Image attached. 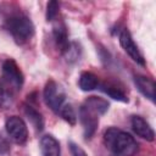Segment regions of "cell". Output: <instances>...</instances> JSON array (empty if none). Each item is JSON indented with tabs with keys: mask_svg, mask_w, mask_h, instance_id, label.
<instances>
[{
	"mask_svg": "<svg viewBox=\"0 0 156 156\" xmlns=\"http://www.w3.org/2000/svg\"><path fill=\"white\" fill-rule=\"evenodd\" d=\"M84 104L88 105L89 107H91L93 110H95L100 116L104 115L110 107V104L107 102V100H105L102 98H99V96H89L84 101Z\"/></svg>",
	"mask_w": 156,
	"mask_h": 156,
	"instance_id": "15",
	"label": "cell"
},
{
	"mask_svg": "<svg viewBox=\"0 0 156 156\" xmlns=\"http://www.w3.org/2000/svg\"><path fill=\"white\" fill-rule=\"evenodd\" d=\"M20 91L12 83L0 77V108H10L16 99V94Z\"/></svg>",
	"mask_w": 156,
	"mask_h": 156,
	"instance_id": "8",
	"label": "cell"
},
{
	"mask_svg": "<svg viewBox=\"0 0 156 156\" xmlns=\"http://www.w3.org/2000/svg\"><path fill=\"white\" fill-rule=\"evenodd\" d=\"M5 27L17 44H24L34 35V24L28 16L17 12L6 18Z\"/></svg>",
	"mask_w": 156,
	"mask_h": 156,
	"instance_id": "2",
	"label": "cell"
},
{
	"mask_svg": "<svg viewBox=\"0 0 156 156\" xmlns=\"http://www.w3.org/2000/svg\"><path fill=\"white\" fill-rule=\"evenodd\" d=\"M60 10V4L57 1H49L46 5V21H52Z\"/></svg>",
	"mask_w": 156,
	"mask_h": 156,
	"instance_id": "19",
	"label": "cell"
},
{
	"mask_svg": "<svg viewBox=\"0 0 156 156\" xmlns=\"http://www.w3.org/2000/svg\"><path fill=\"white\" fill-rule=\"evenodd\" d=\"M105 146L113 156H133L138 151V143L127 132L110 127L104 133Z\"/></svg>",
	"mask_w": 156,
	"mask_h": 156,
	"instance_id": "1",
	"label": "cell"
},
{
	"mask_svg": "<svg viewBox=\"0 0 156 156\" xmlns=\"http://www.w3.org/2000/svg\"><path fill=\"white\" fill-rule=\"evenodd\" d=\"M44 101L45 104L56 113H58L61 106L66 102V94L62 87L55 82L49 80L44 88Z\"/></svg>",
	"mask_w": 156,
	"mask_h": 156,
	"instance_id": "3",
	"label": "cell"
},
{
	"mask_svg": "<svg viewBox=\"0 0 156 156\" xmlns=\"http://www.w3.org/2000/svg\"><path fill=\"white\" fill-rule=\"evenodd\" d=\"M80 54H82L80 45H79L78 43H76V41H69L68 46H67V48L63 50V52H62L63 57H65L66 61L69 62V63H73V62L78 61L79 57H80Z\"/></svg>",
	"mask_w": 156,
	"mask_h": 156,
	"instance_id": "16",
	"label": "cell"
},
{
	"mask_svg": "<svg viewBox=\"0 0 156 156\" xmlns=\"http://www.w3.org/2000/svg\"><path fill=\"white\" fill-rule=\"evenodd\" d=\"M110 98L115 99V100H118V101H122V102H128V98L127 95L124 94V91L116 87V85H112V84H102V88H101Z\"/></svg>",
	"mask_w": 156,
	"mask_h": 156,
	"instance_id": "17",
	"label": "cell"
},
{
	"mask_svg": "<svg viewBox=\"0 0 156 156\" xmlns=\"http://www.w3.org/2000/svg\"><path fill=\"white\" fill-rule=\"evenodd\" d=\"M134 84L138 88V90L151 102H155V82L154 79L141 76V74H135L134 76Z\"/></svg>",
	"mask_w": 156,
	"mask_h": 156,
	"instance_id": "10",
	"label": "cell"
},
{
	"mask_svg": "<svg viewBox=\"0 0 156 156\" xmlns=\"http://www.w3.org/2000/svg\"><path fill=\"white\" fill-rule=\"evenodd\" d=\"M78 85L83 91H91L99 87V78L91 72H82L79 76Z\"/></svg>",
	"mask_w": 156,
	"mask_h": 156,
	"instance_id": "14",
	"label": "cell"
},
{
	"mask_svg": "<svg viewBox=\"0 0 156 156\" xmlns=\"http://www.w3.org/2000/svg\"><path fill=\"white\" fill-rule=\"evenodd\" d=\"M40 151L43 156H61V147L57 139L50 134L41 136Z\"/></svg>",
	"mask_w": 156,
	"mask_h": 156,
	"instance_id": "11",
	"label": "cell"
},
{
	"mask_svg": "<svg viewBox=\"0 0 156 156\" xmlns=\"http://www.w3.org/2000/svg\"><path fill=\"white\" fill-rule=\"evenodd\" d=\"M52 35H54V40L56 43V46L60 49L61 52H63V50L69 44V41H68V33H67L66 26L63 23H57L56 26H54Z\"/></svg>",
	"mask_w": 156,
	"mask_h": 156,
	"instance_id": "13",
	"label": "cell"
},
{
	"mask_svg": "<svg viewBox=\"0 0 156 156\" xmlns=\"http://www.w3.org/2000/svg\"><path fill=\"white\" fill-rule=\"evenodd\" d=\"M6 132L12 141L16 144H24L28 139V128L24 121L18 116H11L5 122Z\"/></svg>",
	"mask_w": 156,
	"mask_h": 156,
	"instance_id": "4",
	"label": "cell"
},
{
	"mask_svg": "<svg viewBox=\"0 0 156 156\" xmlns=\"http://www.w3.org/2000/svg\"><path fill=\"white\" fill-rule=\"evenodd\" d=\"M23 112H24L26 117L28 118V121L30 122V124L34 127V129L37 132H41L44 129V124H45L44 117L37 108H34L30 105H24Z\"/></svg>",
	"mask_w": 156,
	"mask_h": 156,
	"instance_id": "12",
	"label": "cell"
},
{
	"mask_svg": "<svg viewBox=\"0 0 156 156\" xmlns=\"http://www.w3.org/2000/svg\"><path fill=\"white\" fill-rule=\"evenodd\" d=\"M118 40H119V44H121L122 49L127 52V55H128L134 62H136V63L140 65V66H144V65H145L144 56H143V54L140 52L138 45L134 43V40H133V38H132V35H130V33H129V30H128L127 28H123V29L119 32V34H118Z\"/></svg>",
	"mask_w": 156,
	"mask_h": 156,
	"instance_id": "6",
	"label": "cell"
},
{
	"mask_svg": "<svg viewBox=\"0 0 156 156\" xmlns=\"http://www.w3.org/2000/svg\"><path fill=\"white\" fill-rule=\"evenodd\" d=\"M130 123H132L133 132L138 136H140V138H143V139H145L147 141H154V139H155V132H154V129L150 127V124L143 117H140V116H133L132 119H130Z\"/></svg>",
	"mask_w": 156,
	"mask_h": 156,
	"instance_id": "9",
	"label": "cell"
},
{
	"mask_svg": "<svg viewBox=\"0 0 156 156\" xmlns=\"http://www.w3.org/2000/svg\"><path fill=\"white\" fill-rule=\"evenodd\" d=\"M10 151V144L9 141L0 134V155H5Z\"/></svg>",
	"mask_w": 156,
	"mask_h": 156,
	"instance_id": "21",
	"label": "cell"
},
{
	"mask_svg": "<svg viewBox=\"0 0 156 156\" xmlns=\"http://www.w3.org/2000/svg\"><path fill=\"white\" fill-rule=\"evenodd\" d=\"M1 77L5 78L6 80H9L10 83H12L17 89L21 90V88L23 85V73L20 69L16 61H13L12 58H7L6 61H4Z\"/></svg>",
	"mask_w": 156,
	"mask_h": 156,
	"instance_id": "7",
	"label": "cell"
},
{
	"mask_svg": "<svg viewBox=\"0 0 156 156\" xmlns=\"http://www.w3.org/2000/svg\"><path fill=\"white\" fill-rule=\"evenodd\" d=\"M99 117L100 115L93 110L91 107H89L88 105L83 104L79 108V121L82 123L83 127V132H84V136L87 139H90L99 126Z\"/></svg>",
	"mask_w": 156,
	"mask_h": 156,
	"instance_id": "5",
	"label": "cell"
},
{
	"mask_svg": "<svg viewBox=\"0 0 156 156\" xmlns=\"http://www.w3.org/2000/svg\"><path fill=\"white\" fill-rule=\"evenodd\" d=\"M69 146V152H71V156H88V154L76 143L73 141H69L68 144Z\"/></svg>",
	"mask_w": 156,
	"mask_h": 156,
	"instance_id": "20",
	"label": "cell"
},
{
	"mask_svg": "<svg viewBox=\"0 0 156 156\" xmlns=\"http://www.w3.org/2000/svg\"><path fill=\"white\" fill-rule=\"evenodd\" d=\"M58 115L62 117V119H65L67 123H69L71 126H74L77 123V116H76V112H74V108L71 104L68 102H65L60 111H58Z\"/></svg>",
	"mask_w": 156,
	"mask_h": 156,
	"instance_id": "18",
	"label": "cell"
}]
</instances>
